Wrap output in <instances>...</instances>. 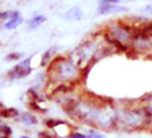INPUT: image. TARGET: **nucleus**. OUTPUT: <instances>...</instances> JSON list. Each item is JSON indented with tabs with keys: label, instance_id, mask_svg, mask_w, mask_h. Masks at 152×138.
Instances as JSON below:
<instances>
[{
	"label": "nucleus",
	"instance_id": "obj_1",
	"mask_svg": "<svg viewBox=\"0 0 152 138\" xmlns=\"http://www.w3.org/2000/svg\"><path fill=\"white\" fill-rule=\"evenodd\" d=\"M31 73V68H30V59H24L21 61L19 64H17L11 73H8L14 79H21V77H25L27 76L28 74Z\"/></svg>",
	"mask_w": 152,
	"mask_h": 138
},
{
	"label": "nucleus",
	"instance_id": "obj_2",
	"mask_svg": "<svg viewBox=\"0 0 152 138\" xmlns=\"http://www.w3.org/2000/svg\"><path fill=\"white\" fill-rule=\"evenodd\" d=\"M124 11H128V8L124 6H118V5H100L99 7V14L112 13V12H124Z\"/></svg>",
	"mask_w": 152,
	"mask_h": 138
},
{
	"label": "nucleus",
	"instance_id": "obj_3",
	"mask_svg": "<svg viewBox=\"0 0 152 138\" xmlns=\"http://www.w3.org/2000/svg\"><path fill=\"white\" fill-rule=\"evenodd\" d=\"M21 21H23V18H21V15L19 14V12H17V13L14 14V17L10 18V19L5 23V29H7V30L15 29L18 25L21 24Z\"/></svg>",
	"mask_w": 152,
	"mask_h": 138
},
{
	"label": "nucleus",
	"instance_id": "obj_4",
	"mask_svg": "<svg viewBox=\"0 0 152 138\" xmlns=\"http://www.w3.org/2000/svg\"><path fill=\"white\" fill-rule=\"evenodd\" d=\"M64 18L65 19H69V20H80L82 18V12L80 8L77 7H72L70 8L65 14H64Z\"/></svg>",
	"mask_w": 152,
	"mask_h": 138
},
{
	"label": "nucleus",
	"instance_id": "obj_5",
	"mask_svg": "<svg viewBox=\"0 0 152 138\" xmlns=\"http://www.w3.org/2000/svg\"><path fill=\"white\" fill-rule=\"evenodd\" d=\"M45 20H46V17H44V15H36V17H33L28 21L27 26H28V29L33 30V29H37L38 26H40Z\"/></svg>",
	"mask_w": 152,
	"mask_h": 138
},
{
	"label": "nucleus",
	"instance_id": "obj_6",
	"mask_svg": "<svg viewBox=\"0 0 152 138\" xmlns=\"http://www.w3.org/2000/svg\"><path fill=\"white\" fill-rule=\"evenodd\" d=\"M18 114H19L18 111H17L15 108H13V107L2 108V109L0 111V117H2V118H14V117H17Z\"/></svg>",
	"mask_w": 152,
	"mask_h": 138
},
{
	"label": "nucleus",
	"instance_id": "obj_7",
	"mask_svg": "<svg viewBox=\"0 0 152 138\" xmlns=\"http://www.w3.org/2000/svg\"><path fill=\"white\" fill-rule=\"evenodd\" d=\"M21 121H23L25 125H27V126H31V125H34V124H37V118H36L34 115H32V114H28V113H24V114L21 115Z\"/></svg>",
	"mask_w": 152,
	"mask_h": 138
},
{
	"label": "nucleus",
	"instance_id": "obj_8",
	"mask_svg": "<svg viewBox=\"0 0 152 138\" xmlns=\"http://www.w3.org/2000/svg\"><path fill=\"white\" fill-rule=\"evenodd\" d=\"M62 124H65V123L62 121V120H57V119H48V120H45V125L48 127H55V126H58V125H62Z\"/></svg>",
	"mask_w": 152,
	"mask_h": 138
},
{
	"label": "nucleus",
	"instance_id": "obj_9",
	"mask_svg": "<svg viewBox=\"0 0 152 138\" xmlns=\"http://www.w3.org/2000/svg\"><path fill=\"white\" fill-rule=\"evenodd\" d=\"M0 132L4 134V136H10L11 133H12V130H11V127L10 126H7V125H0Z\"/></svg>",
	"mask_w": 152,
	"mask_h": 138
},
{
	"label": "nucleus",
	"instance_id": "obj_10",
	"mask_svg": "<svg viewBox=\"0 0 152 138\" xmlns=\"http://www.w3.org/2000/svg\"><path fill=\"white\" fill-rule=\"evenodd\" d=\"M21 57V54H18V52H11L6 56V59L7 61H17Z\"/></svg>",
	"mask_w": 152,
	"mask_h": 138
},
{
	"label": "nucleus",
	"instance_id": "obj_11",
	"mask_svg": "<svg viewBox=\"0 0 152 138\" xmlns=\"http://www.w3.org/2000/svg\"><path fill=\"white\" fill-rule=\"evenodd\" d=\"M120 0H101L100 5H118Z\"/></svg>",
	"mask_w": 152,
	"mask_h": 138
},
{
	"label": "nucleus",
	"instance_id": "obj_12",
	"mask_svg": "<svg viewBox=\"0 0 152 138\" xmlns=\"http://www.w3.org/2000/svg\"><path fill=\"white\" fill-rule=\"evenodd\" d=\"M69 138H91V136H86L82 133H72L69 136Z\"/></svg>",
	"mask_w": 152,
	"mask_h": 138
},
{
	"label": "nucleus",
	"instance_id": "obj_13",
	"mask_svg": "<svg viewBox=\"0 0 152 138\" xmlns=\"http://www.w3.org/2000/svg\"><path fill=\"white\" fill-rule=\"evenodd\" d=\"M27 95L30 96L31 100H37V99H38V95L33 92V89H28V90H27Z\"/></svg>",
	"mask_w": 152,
	"mask_h": 138
},
{
	"label": "nucleus",
	"instance_id": "obj_14",
	"mask_svg": "<svg viewBox=\"0 0 152 138\" xmlns=\"http://www.w3.org/2000/svg\"><path fill=\"white\" fill-rule=\"evenodd\" d=\"M30 106H31L32 109H36V111H43V109L39 108V106H37V104H36L34 101H31V102H30Z\"/></svg>",
	"mask_w": 152,
	"mask_h": 138
},
{
	"label": "nucleus",
	"instance_id": "obj_15",
	"mask_svg": "<svg viewBox=\"0 0 152 138\" xmlns=\"http://www.w3.org/2000/svg\"><path fill=\"white\" fill-rule=\"evenodd\" d=\"M4 108V106H2V102H0V111Z\"/></svg>",
	"mask_w": 152,
	"mask_h": 138
},
{
	"label": "nucleus",
	"instance_id": "obj_16",
	"mask_svg": "<svg viewBox=\"0 0 152 138\" xmlns=\"http://www.w3.org/2000/svg\"><path fill=\"white\" fill-rule=\"evenodd\" d=\"M20 138H30V137H27V136H21Z\"/></svg>",
	"mask_w": 152,
	"mask_h": 138
}]
</instances>
